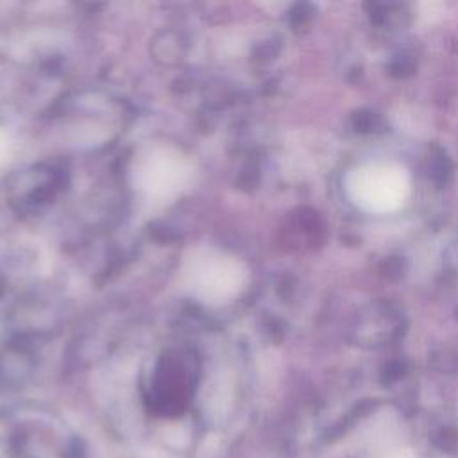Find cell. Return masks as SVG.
<instances>
[{
  "instance_id": "cell-1",
  "label": "cell",
  "mask_w": 458,
  "mask_h": 458,
  "mask_svg": "<svg viewBox=\"0 0 458 458\" xmlns=\"http://www.w3.org/2000/svg\"><path fill=\"white\" fill-rule=\"evenodd\" d=\"M344 191L365 213H394L411 195V175L397 161H369L349 168L344 177Z\"/></svg>"
},
{
  "instance_id": "cell-3",
  "label": "cell",
  "mask_w": 458,
  "mask_h": 458,
  "mask_svg": "<svg viewBox=\"0 0 458 458\" xmlns=\"http://www.w3.org/2000/svg\"><path fill=\"white\" fill-rule=\"evenodd\" d=\"M145 181L143 186L152 195H170L177 190L181 179H182V168L177 159H170L166 156H157V159L150 157V161L145 166Z\"/></svg>"
},
{
  "instance_id": "cell-2",
  "label": "cell",
  "mask_w": 458,
  "mask_h": 458,
  "mask_svg": "<svg viewBox=\"0 0 458 458\" xmlns=\"http://www.w3.org/2000/svg\"><path fill=\"white\" fill-rule=\"evenodd\" d=\"M195 292L206 301H225L238 293L243 283L240 263L222 256H204L191 268Z\"/></svg>"
}]
</instances>
